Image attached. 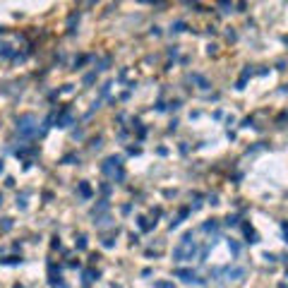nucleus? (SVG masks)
I'll return each mask as SVG.
<instances>
[{
  "mask_svg": "<svg viewBox=\"0 0 288 288\" xmlns=\"http://www.w3.org/2000/svg\"><path fill=\"white\" fill-rule=\"evenodd\" d=\"M283 233H286V243H288V221L283 223Z\"/></svg>",
  "mask_w": 288,
  "mask_h": 288,
  "instance_id": "3",
  "label": "nucleus"
},
{
  "mask_svg": "<svg viewBox=\"0 0 288 288\" xmlns=\"http://www.w3.org/2000/svg\"><path fill=\"white\" fill-rule=\"evenodd\" d=\"M281 288H286V286H281Z\"/></svg>",
  "mask_w": 288,
  "mask_h": 288,
  "instance_id": "6",
  "label": "nucleus"
},
{
  "mask_svg": "<svg viewBox=\"0 0 288 288\" xmlns=\"http://www.w3.org/2000/svg\"><path fill=\"white\" fill-rule=\"evenodd\" d=\"M79 192H82L84 197H89V195H91V190H89V185H79Z\"/></svg>",
  "mask_w": 288,
  "mask_h": 288,
  "instance_id": "2",
  "label": "nucleus"
},
{
  "mask_svg": "<svg viewBox=\"0 0 288 288\" xmlns=\"http://www.w3.org/2000/svg\"><path fill=\"white\" fill-rule=\"evenodd\" d=\"M0 202H2V195H0Z\"/></svg>",
  "mask_w": 288,
  "mask_h": 288,
  "instance_id": "4",
  "label": "nucleus"
},
{
  "mask_svg": "<svg viewBox=\"0 0 288 288\" xmlns=\"http://www.w3.org/2000/svg\"><path fill=\"white\" fill-rule=\"evenodd\" d=\"M175 276H183L185 281H192V279H195V274H192V271H185V269H178V271H175Z\"/></svg>",
  "mask_w": 288,
  "mask_h": 288,
  "instance_id": "1",
  "label": "nucleus"
},
{
  "mask_svg": "<svg viewBox=\"0 0 288 288\" xmlns=\"http://www.w3.org/2000/svg\"><path fill=\"white\" fill-rule=\"evenodd\" d=\"M14 288H22V286H14Z\"/></svg>",
  "mask_w": 288,
  "mask_h": 288,
  "instance_id": "5",
  "label": "nucleus"
}]
</instances>
